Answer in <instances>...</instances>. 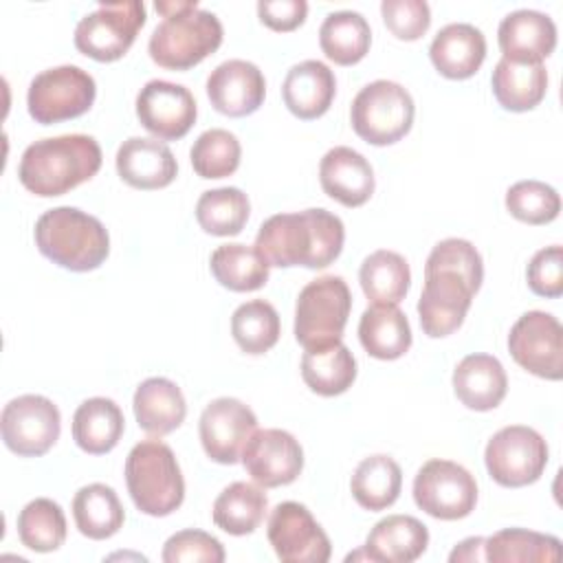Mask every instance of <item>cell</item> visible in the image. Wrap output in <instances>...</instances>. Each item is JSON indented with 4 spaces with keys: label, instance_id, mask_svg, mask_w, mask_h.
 I'll return each mask as SVG.
<instances>
[{
    "label": "cell",
    "instance_id": "cell-1",
    "mask_svg": "<svg viewBox=\"0 0 563 563\" xmlns=\"http://www.w3.org/2000/svg\"><path fill=\"white\" fill-rule=\"evenodd\" d=\"M345 227L325 209L277 213L262 222L255 249L271 266L325 268L343 251Z\"/></svg>",
    "mask_w": 563,
    "mask_h": 563
},
{
    "label": "cell",
    "instance_id": "cell-2",
    "mask_svg": "<svg viewBox=\"0 0 563 563\" xmlns=\"http://www.w3.org/2000/svg\"><path fill=\"white\" fill-rule=\"evenodd\" d=\"M101 167V147L88 134H62L31 143L18 165V178L40 198L62 196L90 180Z\"/></svg>",
    "mask_w": 563,
    "mask_h": 563
},
{
    "label": "cell",
    "instance_id": "cell-3",
    "mask_svg": "<svg viewBox=\"0 0 563 563\" xmlns=\"http://www.w3.org/2000/svg\"><path fill=\"white\" fill-rule=\"evenodd\" d=\"M163 22L150 35V57L169 70H187L218 51L222 24L216 13L200 9L191 0L156 2Z\"/></svg>",
    "mask_w": 563,
    "mask_h": 563
},
{
    "label": "cell",
    "instance_id": "cell-4",
    "mask_svg": "<svg viewBox=\"0 0 563 563\" xmlns=\"http://www.w3.org/2000/svg\"><path fill=\"white\" fill-rule=\"evenodd\" d=\"M35 244L53 264L86 273L99 268L110 253L106 227L77 207H55L35 222Z\"/></svg>",
    "mask_w": 563,
    "mask_h": 563
},
{
    "label": "cell",
    "instance_id": "cell-5",
    "mask_svg": "<svg viewBox=\"0 0 563 563\" xmlns=\"http://www.w3.org/2000/svg\"><path fill=\"white\" fill-rule=\"evenodd\" d=\"M125 484L134 506L150 517L172 515L185 499V479L174 451L161 440H141L125 460Z\"/></svg>",
    "mask_w": 563,
    "mask_h": 563
},
{
    "label": "cell",
    "instance_id": "cell-6",
    "mask_svg": "<svg viewBox=\"0 0 563 563\" xmlns=\"http://www.w3.org/2000/svg\"><path fill=\"white\" fill-rule=\"evenodd\" d=\"M352 295L343 277L323 275L308 282L295 306V339L306 350H319L341 343Z\"/></svg>",
    "mask_w": 563,
    "mask_h": 563
},
{
    "label": "cell",
    "instance_id": "cell-7",
    "mask_svg": "<svg viewBox=\"0 0 563 563\" xmlns=\"http://www.w3.org/2000/svg\"><path fill=\"white\" fill-rule=\"evenodd\" d=\"M413 112L416 106L407 88L389 79H376L354 97L350 123L363 141L391 145L411 130Z\"/></svg>",
    "mask_w": 563,
    "mask_h": 563
},
{
    "label": "cell",
    "instance_id": "cell-8",
    "mask_svg": "<svg viewBox=\"0 0 563 563\" xmlns=\"http://www.w3.org/2000/svg\"><path fill=\"white\" fill-rule=\"evenodd\" d=\"M95 97L97 86L92 75L79 66L66 64L33 77L26 92V108L37 123L51 125L81 117L90 110Z\"/></svg>",
    "mask_w": 563,
    "mask_h": 563
},
{
    "label": "cell",
    "instance_id": "cell-9",
    "mask_svg": "<svg viewBox=\"0 0 563 563\" xmlns=\"http://www.w3.org/2000/svg\"><path fill=\"white\" fill-rule=\"evenodd\" d=\"M143 24V2H101L92 13L79 20L75 29V46L97 62H114L130 51Z\"/></svg>",
    "mask_w": 563,
    "mask_h": 563
},
{
    "label": "cell",
    "instance_id": "cell-10",
    "mask_svg": "<svg viewBox=\"0 0 563 563\" xmlns=\"http://www.w3.org/2000/svg\"><path fill=\"white\" fill-rule=\"evenodd\" d=\"M484 462L488 475L506 488L534 484L548 464V444L530 427L510 424L499 429L486 444Z\"/></svg>",
    "mask_w": 563,
    "mask_h": 563
},
{
    "label": "cell",
    "instance_id": "cell-11",
    "mask_svg": "<svg viewBox=\"0 0 563 563\" xmlns=\"http://www.w3.org/2000/svg\"><path fill=\"white\" fill-rule=\"evenodd\" d=\"M477 288L466 275L442 264H424V286L418 299V317L422 332L442 339L455 332L471 308Z\"/></svg>",
    "mask_w": 563,
    "mask_h": 563
},
{
    "label": "cell",
    "instance_id": "cell-12",
    "mask_svg": "<svg viewBox=\"0 0 563 563\" xmlns=\"http://www.w3.org/2000/svg\"><path fill=\"white\" fill-rule=\"evenodd\" d=\"M413 501L435 519L455 521L473 512L477 484L464 466L451 460H429L416 473Z\"/></svg>",
    "mask_w": 563,
    "mask_h": 563
},
{
    "label": "cell",
    "instance_id": "cell-13",
    "mask_svg": "<svg viewBox=\"0 0 563 563\" xmlns=\"http://www.w3.org/2000/svg\"><path fill=\"white\" fill-rule=\"evenodd\" d=\"M0 431L9 451L22 457L44 455L59 438V409L53 400L40 394L18 396L4 405Z\"/></svg>",
    "mask_w": 563,
    "mask_h": 563
},
{
    "label": "cell",
    "instance_id": "cell-14",
    "mask_svg": "<svg viewBox=\"0 0 563 563\" xmlns=\"http://www.w3.org/2000/svg\"><path fill=\"white\" fill-rule=\"evenodd\" d=\"M508 350L517 365L548 380L563 376V328L543 310L521 314L508 334Z\"/></svg>",
    "mask_w": 563,
    "mask_h": 563
},
{
    "label": "cell",
    "instance_id": "cell-15",
    "mask_svg": "<svg viewBox=\"0 0 563 563\" xmlns=\"http://www.w3.org/2000/svg\"><path fill=\"white\" fill-rule=\"evenodd\" d=\"M268 541L284 563H325L332 554L328 534L299 501H282L273 508Z\"/></svg>",
    "mask_w": 563,
    "mask_h": 563
},
{
    "label": "cell",
    "instance_id": "cell-16",
    "mask_svg": "<svg viewBox=\"0 0 563 563\" xmlns=\"http://www.w3.org/2000/svg\"><path fill=\"white\" fill-rule=\"evenodd\" d=\"M255 429L257 418L251 407L229 396L211 400L198 422L202 449L218 464H235Z\"/></svg>",
    "mask_w": 563,
    "mask_h": 563
},
{
    "label": "cell",
    "instance_id": "cell-17",
    "mask_svg": "<svg viewBox=\"0 0 563 563\" xmlns=\"http://www.w3.org/2000/svg\"><path fill=\"white\" fill-rule=\"evenodd\" d=\"M242 464L262 488L292 484L303 468V451L284 429H255L242 449Z\"/></svg>",
    "mask_w": 563,
    "mask_h": 563
},
{
    "label": "cell",
    "instance_id": "cell-18",
    "mask_svg": "<svg viewBox=\"0 0 563 563\" xmlns=\"http://www.w3.org/2000/svg\"><path fill=\"white\" fill-rule=\"evenodd\" d=\"M196 99L189 88L165 79L147 81L136 95L141 125L161 141L183 139L196 123Z\"/></svg>",
    "mask_w": 563,
    "mask_h": 563
},
{
    "label": "cell",
    "instance_id": "cell-19",
    "mask_svg": "<svg viewBox=\"0 0 563 563\" xmlns=\"http://www.w3.org/2000/svg\"><path fill=\"white\" fill-rule=\"evenodd\" d=\"M266 95L262 70L246 59H227L207 77V97L211 106L227 117L253 114Z\"/></svg>",
    "mask_w": 563,
    "mask_h": 563
},
{
    "label": "cell",
    "instance_id": "cell-20",
    "mask_svg": "<svg viewBox=\"0 0 563 563\" xmlns=\"http://www.w3.org/2000/svg\"><path fill=\"white\" fill-rule=\"evenodd\" d=\"M497 42L504 59L539 64L556 46V26L552 18L541 11L517 9L499 22Z\"/></svg>",
    "mask_w": 563,
    "mask_h": 563
},
{
    "label": "cell",
    "instance_id": "cell-21",
    "mask_svg": "<svg viewBox=\"0 0 563 563\" xmlns=\"http://www.w3.org/2000/svg\"><path fill=\"white\" fill-rule=\"evenodd\" d=\"M323 191L343 207H361L374 194V169L369 161L352 147L336 145L319 163Z\"/></svg>",
    "mask_w": 563,
    "mask_h": 563
},
{
    "label": "cell",
    "instance_id": "cell-22",
    "mask_svg": "<svg viewBox=\"0 0 563 563\" xmlns=\"http://www.w3.org/2000/svg\"><path fill=\"white\" fill-rule=\"evenodd\" d=\"M117 172L134 189L167 187L178 172L172 150L158 139L130 136L117 150Z\"/></svg>",
    "mask_w": 563,
    "mask_h": 563
},
{
    "label": "cell",
    "instance_id": "cell-23",
    "mask_svg": "<svg viewBox=\"0 0 563 563\" xmlns=\"http://www.w3.org/2000/svg\"><path fill=\"white\" fill-rule=\"evenodd\" d=\"M429 57L442 77L468 79L479 70L486 57V37L473 24H446L435 33L429 46Z\"/></svg>",
    "mask_w": 563,
    "mask_h": 563
},
{
    "label": "cell",
    "instance_id": "cell-24",
    "mask_svg": "<svg viewBox=\"0 0 563 563\" xmlns=\"http://www.w3.org/2000/svg\"><path fill=\"white\" fill-rule=\"evenodd\" d=\"M336 95L334 73L319 59H303L295 64L282 84L286 108L303 121L319 119L332 106Z\"/></svg>",
    "mask_w": 563,
    "mask_h": 563
},
{
    "label": "cell",
    "instance_id": "cell-25",
    "mask_svg": "<svg viewBox=\"0 0 563 563\" xmlns=\"http://www.w3.org/2000/svg\"><path fill=\"white\" fill-rule=\"evenodd\" d=\"M508 389L504 365L490 354H468L453 369L457 400L475 411L495 409Z\"/></svg>",
    "mask_w": 563,
    "mask_h": 563
},
{
    "label": "cell",
    "instance_id": "cell-26",
    "mask_svg": "<svg viewBox=\"0 0 563 563\" xmlns=\"http://www.w3.org/2000/svg\"><path fill=\"white\" fill-rule=\"evenodd\" d=\"M132 407L139 427L156 438L176 431L187 416V402L180 387L163 376L145 378L134 391Z\"/></svg>",
    "mask_w": 563,
    "mask_h": 563
},
{
    "label": "cell",
    "instance_id": "cell-27",
    "mask_svg": "<svg viewBox=\"0 0 563 563\" xmlns=\"http://www.w3.org/2000/svg\"><path fill=\"white\" fill-rule=\"evenodd\" d=\"M429 545L427 526L411 515H389L380 519L363 545L369 561L411 563Z\"/></svg>",
    "mask_w": 563,
    "mask_h": 563
},
{
    "label": "cell",
    "instance_id": "cell-28",
    "mask_svg": "<svg viewBox=\"0 0 563 563\" xmlns=\"http://www.w3.org/2000/svg\"><path fill=\"white\" fill-rule=\"evenodd\" d=\"M358 339L369 356L394 361L411 347V328L398 306L372 303L361 314Z\"/></svg>",
    "mask_w": 563,
    "mask_h": 563
},
{
    "label": "cell",
    "instance_id": "cell-29",
    "mask_svg": "<svg viewBox=\"0 0 563 563\" xmlns=\"http://www.w3.org/2000/svg\"><path fill=\"white\" fill-rule=\"evenodd\" d=\"M125 429L121 407L103 396L84 400L73 416V440L90 455H103L112 451Z\"/></svg>",
    "mask_w": 563,
    "mask_h": 563
},
{
    "label": "cell",
    "instance_id": "cell-30",
    "mask_svg": "<svg viewBox=\"0 0 563 563\" xmlns=\"http://www.w3.org/2000/svg\"><path fill=\"white\" fill-rule=\"evenodd\" d=\"M493 95L501 108L510 112H526L541 103L548 90V70L543 62L521 64L499 59L490 77Z\"/></svg>",
    "mask_w": 563,
    "mask_h": 563
},
{
    "label": "cell",
    "instance_id": "cell-31",
    "mask_svg": "<svg viewBox=\"0 0 563 563\" xmlns=\"http://www.w3.org/2000/svg\"><path fill=\"white\" fill-rule=\"evenodd\" d=\"M301 378L319 396H339L356 378V358L343 343L306 350L301 356Z\"/></svg>",
    "mask_w": 563,
    "mask_h": 563
},
{
    "label": "cell",
    "instance_id": "cell-32",
    "mask_svg": "<svg viewBox=\"0 0 563 563\" xmlns=\"http://www.w3.org/2000/svg\"><path fill=\"white\" fill-rule=\"evenodd\" d=\"M73 517L77 530L95 541L110 539L125 521V510L114 493L106 484H88L73 497Z\"/></svg>",
    "mask_w": 563,
    "mask_h": 563
},
{
    "label": "cell",
    "instance_id": "cell-33",
    "mask_svg": "<svg viewBox=\"0 0 563 563\" xmlns=\"http://www.w3.org/2000/svg\"><path fill=\"white\" fill-rule=\"evenodd\" d=\"M266 510L268 497L262 486L233 482L213 501V523L233 537H242L260 528Z\"/></svg>",
    "mask_w": 563,
    "mask_h": 563
},
{
    "label": "cell",
    "instance_id": "cell-34",
    "mask_svg": "<svg viewBox=\"0 0 563 563\" xmlns=\"http://www.w3.org/2000/svg\"><path fill=\"white\" fill-rule=\"evenodd\" d=\"M352 497L365 510H385L389 508L402 488V471L398 462L389 455H369L365 457L350 479Z\"/></svg>",
    "mask_w": 563,
    "mask_h": 563
},
{
    "label": "cell",
    "instance_id": "cell-35",
    "mask_svg": "<svg viewBox=\"0 0 563 563\" xmlns=\"http://www.w3.org/2000/svg\"><path fill=\"white\" fill-rule=\"evenodd\" d=\"M319 44L328 59L339 66L361 62L372 44V29L358 11L328 13L319 29Z\"/></svg>",
    "mask_w": 563,
    "mask_h": 563
},
{
    "label": "cell",
    "instance_id": "cell-36",
    "mask_svg": "<svg viewBox=\"0 0 563 563\" xmlns=\"http://www.w3.org/2000/svg\"><path fill=\"white\" fill-rule=\"evenodd\" d=\"M211 275L216 282L235 292H251L268 282L271 264L255 246L222 244L211 253Z\"/></svg>",
    "mask_w": 563,
    "mask_h": 563
},
{
    "label": "cell",
    "instance_id": "cell-37",
    "mask_svg": "<svg viewBox=\"0 0 563 563\" xmlns=\"http://www.w3.org/2000/svg\"><path fill=\"white\" fill-rule=\"evenodd\" d=\"M358 282L365 292V297L372 303H398L405 299L409 284H411V271L407 260L396 251H374L367 255L358 271Z\"/></svg>",
    "mask_w": 563,
    "mask_h": 563
},
{
    "label": "cell",
    "instance_id": "cell-38",
    "mask_svg": "<svg viewBox=\"0 0 563 563\" xmlns=\"http://www.w3.org/2000/svg\"><path fill=\"white\" fill-rule=\"evenodd\" d=\"M484 556L493 563H552L561 559V541L552 534H541L526 528H506L486 539Z\"/></svg>",
    "mask_w": 563,
    "mask_h": 563
},
{
    "label": "cell",
    "instance_id": "cell-39",
    "mask_svg": "<svg viewBox=\"0 0 563 563\" xmlns=\"http://www.w3.org/2000/svg\"><path fill=\"white\" fill-rule=\"evenodd\" d=\"M251 213L249 196L238 187H218L205 191L196 202V220L205 233L238 235Z\"/></svg>",
    "mask_w": 563,
    "mask_h": 563
},
{
    "label": "cell",
    "instance_id": "cell-40",
    "mask_svg": "<svg viewBox=\"0 0 563 563\" xmlns=\"http://www.w3.org/2000/svg\"><path fill=\"white\" fill-rule=\"evenodd\" d=\"M231 334L242 352L264 354L279 341V314L273 303L264 299H251L238 306L231 314Z\"/></svg>",
    "mask_w": 563,
    "mask_h": 563
},
{
    "label": "cell",
    "instance_id": "cell-41",
    "mask_svg": "<svg viewBox=\"0 0 563 563\" xmlns=\"http://www.w3.org/2000/svg\"><path fill=\"white\" fill-rule=\"evenodd\" d=\"M18 537L33 552H53L66 541V517L57 501L37 497L18 515Z\"/></svg>",
    "mask_w": 563,
    "mask_h": 563
},
{
    "label": "cell",
    "instance_id": "cell-42",
    "mask_svg": "<svg viewBox=\"0 0 563 563\" xmlns=\"http://www.w3.org/2000/svg\"><path fill=\"white\" fill-rule=\"evenodd\" d=\"M242 147L233 132L211 128L202 132L189 152L191 167L200 178H224L240 167Z\"/></svg>",
    "mask_w": 563,
    "mask_h": 563
},
{
    "label": "cell",
    "instance_id": "cell-43",
    "mask_svg": "<svg viewBox=\"0 0 563 563\" xmlns=\"http://www.w3.org/2000/svg\"><path fill=\"white\" fill-rule=\"evenodd\" d=\"M506 209L526 224H548L559 216L561 198L541 180H519L506 191Z\"/></svg>",
    "mask_w": 563,
    "mask_h": 563
},
{
    "label": "cell",
    "instance_id": "cell-44",
    "mask_svg": "<svg viewBox=\"0 0 563 563\" xmlns=\"http://www.w3.org/2000/svg\"><path fill=\"white\" fill-rule=\"evenodd\" d=\"M165 563H222V543L205 530H180L172 534L163 545Z\"/></svg>",
    "mask_w": 563,
    "mask_h": 563
},
{
    "label": "cell",
    "instance_id": "cell-45",
    "mask_svg": "<svg viewBox=\"0 0 563 563\" xmlns=\"http://www.w3.org/2000/svg\"><path fill=\"white\" fill-rule=\"evenodd\" d=\"M380 15L387 29L405 42L422 37L431 24V11L424 0H383Z\"/></svg>",
    "mask_w": 563,
    "mask_h": 563
},
{
    "label": "cell",
    "instance_id": "cell-46",
    "mask_svg": "<svg viewBox=\"0 0 563 563\" xmlns=\"http://www.w3.org/2000/svg\"><path fill=\"white\" fill-rule=\"evenodd\" d=\"M528 286L539 297L563 295V249L559 244L537 251L526 271Z\"/></svg>",
    "mask_w": 563,
    "mask_h": 563
},
{
    "label": "cell",
    "instance_id": "cell-47",
    "mask_svg": "<svg viewBox=\"0 0 563 563\" xmlns=\"http://www.w3.org/2000/svg\"><path fill=\"white\" fill-rule=\"evenodd\" d=\"M257 15L262 24L273 31L288 33L303 24L308 15V2L303 0H262L257 2Z\"/></svg>",
    "mask_w": 563,
    "mask_h": 563
},
{
    "label": "cell",
    "instance_id": "cell-48",
    "mask_svg": "<svg viewBox=\"0 0 563 563\" xmlns=\"http://www.w3.org/2000/svg\"><path fill=\"white\" fill-rule=\"evenodd\" d=\"M484 543L486 539L484 537H468L464 539L462 543H457L453 548V552L449 554V561L451 563H457V561H466V563H473V561H484Z\"/></svg>",
    "mask_w": 563,
    "mask_h": 563
}]
</instances>
